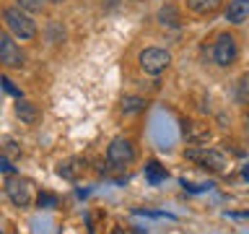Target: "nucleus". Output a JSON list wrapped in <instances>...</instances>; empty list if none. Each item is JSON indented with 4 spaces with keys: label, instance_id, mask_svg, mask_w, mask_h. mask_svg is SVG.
I'll use <instances>...</instances> for the list:
<instances>
[{
    "label": "nucleus",
    "instance_id": "nucleus-10",
    "mask_svg": "<svg viewBox=\"0 0 249 234\" xmlns=\"http://www.w3.org/2000/svg\"><path fill=\"white\" fill-rule=\"evenodd\" d=\"M83 169H86V161H83V159H70V161H65V164H60L57 175H60L62 179H70V182H75L78 175H81Z\"/></svg>",
    "mask_w": 249,
    "mask_h": 234
},
{
    "label": "nucleus",
    "instance_id": "nucleus-14",
    "mask_svg": "<svg viewBox=\"0 0 249 234\" xmlns=\"http://www.w3.org/2000/svg\"><path fill=\"white\" fill-rule=\"evenodd\" d=\"M145 109V99L143 97H124L122 99V112L124 115H138Z\"/></svg>",
    "mask_w": 249,
    "mask_h": 234
},
{
    "label": "nucleus",
    "instance_id": "nucleus-16",
    "mask_svg": "<svg viewBox=\"0 0 249 234\" xmlns=\"http://www.w3.org/2000/svg\"><path fill=\"white\" fill-rule=\"evenodd\" d=\"M16 8H21V11H31V13H36V11H42V3L44 0H16Z\"/></svg>",
    "mask_w": 249,
    "mask_h": 234
},
{
    "label": "nucleus",
    "instance_id": "nucleus-4",
    "mask_svg": "<svg viewBox=\"0 0 249 234\" xmlns=\"http://www.w3.org/2000/svg\"><path fill=\"white\" fill-rule=\"evenodd\" d=\"M138 65L148 76H159L171 65V52L161 50V47H145V50L138 55Z\"/></svg>",
    "mask_w": 249,
    "mask_h": 234
},
{
    "label": "nucleus",
    "instance_id": "nucleus-9",
    "mask_svg": "<svg viewBox=\"0 0 249 234\" xmlns=\"http://www.w3.org/2000/svg\"><path fill=\"white\" fill-rule=\"evenodd\" d=\"M184 138H187V143L200 146V143H205V140L210 138V130L205 128V125H200V122H190L184 128Z\"/></svg>",
    "mask_w": 249,
    "mask_h": 234
},
{
    "label": "nucleus",
    "instance_id": "nucleus-3",
    "mask_svg": "<svg viewBox=\"0 0 249 234\" xmlns=\"http://www.w3.org/2000/svg\"><path fill=\"white\" fill-rule=\"evenodd\" d=\"M213 62L215 65H221V68H231L233 62L239 60V42H236V37L229 34V31H223V34H218L215 37V42H213Z\"/></svg>",
    "mask_w": 249,
    "mask_h": 234
},
{
    "label": "nucleus",
    "instance_id": "nucleus-20",
    "mask_svg": "<svg viewBox=\"0 0 249 234\" xmlns=\"http://www.w3.org/2000/svg\"><path fill=\"white\" fill-rule=\"evenodd\" d=\"M50 3H65V0H50Z\"/></svg>",
    "mask_w": 249,
    "mask_h": 234
},
{
    "label": "nucleus",
    "instance_id": "nucleus-6",
    "mask_svg": "<svg viewBox=\"0 0 249 234\" xmlns=\"http://www.w3.org/2000/svg\"><path fill=\"white\" fill-rule=\"evenodd\" d=\"M3 190L5 195L11 198L13 206H18V208H29L31 206V182L29 179H23L21 175H11L5 179V185H3Z\"/></svg>",
    "mask_w": 249,
    "mask_h": 234
},
{
    "label": "nucleus",
    "instance_id": "nucleus-1",
    "mask_svg": "<svg viewBox=\"0 0 249 234\" xmlns=\"http://www.w3.org/2000/svg\"><path fill=\"white\" fill-rule=\"evenodd\" d=\"M3 21L5 29L11 31L13 39H21V42H29V39L36 37V23L31 21V16L21 8H5L3 11Z\"/></svg>",
    "mask_w": 249,
    "mask_h": 234
},
{
    "label": "nucleus",
    "instance_id": "nucleus-7",
    "mask_svg": "<svg viewBox=\"0 0 249 234\" xmlns=\"http://www.w3.org/2000/svg\"><path fill=\"white\" fill-rule=\"evenodd\" d=\"M0 65L5 68H23V52L21 47L13 42L11 34L0 31Z\"/></svg>",
    "mask_w": 249,
    "mask_h": 234
},
{
    "label": "nucleus",
    "instance_id": "nucleus-18",
    "mask_svg": "<svg viewBox=\"0 0 249 234\" xmlns=\"http://www.w3.org/2000/svg\"><path fill=\"white\" fill-rule=\"evenodd\" d=\"M0 83H3V89H5L8 94H13V97H16V99H21V89H16V86H13V81H11V78H0Z\"/></svg>",
    "mask_w": 249,
    "mask_h": 234
},
{
    "label": "nucleus",
    "instance_id": "nucleus-12",
    "mask_svg": "<svg viewBox=\"0 0 249 234\" xmlns=\"http://www.w3.org/2000/svg\"><path fill=\"white\" fill-rule=\"evenodd\" d=\"M159 23H163V26H179V23H182V16H179V11L169 3L159 11Z\"/></svg>",
    "mask_w": 249,
    "mask_h": 234
},
{
    "label": "nucleus",
    "instance_id": "nucleus-11",
    "mask_svg": "<svg viewBox=\"0 0 249 234\" xmlns=\"http://www.w3.org/2000/svg\"><path fill=\"white\" fill-rule=\"evenodd\" d=\"M16 117H18L23 125H34L39 120V109L31 104V101H21L18 99V104H16Z\"/></svg>",
    "mask_w": 249,
    "mask_h": 234
},
{
    "label": "nucleus",
    "instance_id": "nucleus-8",
    "mask_svg": "<svg viewBox=\"0 0 249 234\" xmlns=\"http://www.w3.org/2000/svg\"><path fill=\"white\" fill-rule=\"evenodd\" d=\"M249 19V0H231L229 8H226V21L239 26Z\"/></svg>",
    "mask_w": 249,
    "mask_h": 234
},
{
    "label": "nucleus",
    "instance_id": "nucleus-17",
    "mask_svg": "<svg viewBox=\"0 0 249 234\" xmlns=\"http://www.w3.org/2000/svg\"><path fill=\"white\" fill-rule=\"evenodd\" d=\"M36 203H39V208H54V206H57V198H54V195H50V193H42Z\"/></svg>",
    "mask_w": 249,
    "mask_h": 234
},
{
    "label": "nucleus",
    "instance_id": "nucleus-15",
    "mask_svg": "<svg viewBox=\"0 0 249 234\" xmlns=\"http://www.w3.org/2000/svg\"><path fill=\"white\" fill-rule=\"evenodd\" d=\"M145 177H148V182H163L166 179V169H161V164L159 161H148V167H145Z\"/></svg>",
    "mask_w": 249,
    "mask_h": 234
},
{
    "label": "nucleus",
    "instance_id": "nucleus-5",
    "mask_svg": "<svg viewBox=\"0 0 249 234\" xmlns=\"http://www.w3.org/2000/svg\"><path fill=\"white\" fill-rule=\"evenodd\" d=\"M135 161V146H132L130 138H114L112 143L107 146V164L114 169H124L127 164Z\"/></svg>",
    "mask_w": 249,
    "mask_h": 234
},
{
    "label": "nucleus",
    "instance_id": "nucleus-19",
    "mask_svg": "<svg viewBox=\"0 0 249 234\" xmlns=\"http://www.w3.org/2000/svg\"><path fill=\"white\" fill-rule=\"evenodd\" d=\"M0 167H3V169H5V172H13V167H11V164H8V161H5V159H0Z\"/></svg>",
    "mask_w": 249,
    "mask_h": 234
},
{
    "label": "nucleus",
    "instance_id": "nucleus-2",
    "mask_svg": "<svg viewBox=\"0 0 249 234\" xmlns=\"http://www.w3.org/2000/svg\"><path fill=\"white\" fill-rule=\"evenodd\" d=\"M184 156L190 161H195L197 167L208 169V172H226V169H229V159H226V154L218 151V148H208V146L187 148Z\"/></svg>",
    "mask_w": 249,
    "mask_h": 234
},
{
    "label": "nucleus",
    "instance_id": "nucleus-13",
    "mask_svg": "<svg viewBox=\"0 0 249 234\" xmlns=\"http://www.w3.org/2000/svg\"><path fill=\"white\" fill-rule=\"evenodd\" d=\"M221 5V0H187V8L197 16H205V13H213L215 8Z\"/></svg>",
    "mask_w": 249,
    "mask_h": 234
}]
</instances>
